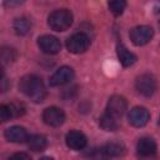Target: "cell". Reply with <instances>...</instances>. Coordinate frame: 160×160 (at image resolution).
I'll return each mask as SVG.
<instances>
[{"label":"cell","instance_id":"cell-16","mask_svg":"<svg viewBox=\"0 0 160 160\" xmlns=\"http://www.w3.org/2000/svg\"><path fill=\"white\" fill-rule=\"evenodd\" d=\"M99 124L106 131H115V130L119 129V119L109 115L108 112H105L104 115H101V118L99 120Z\"/></svg>","mask_w":160,"mask_h":160},{"label":"cell","instance_id":"cell-18","mask_svg":"<svg viewBox=\"0 0 160 160\" xmlns=\"http://www.w3.org/2000/svg\"><path fill=\"white\" fill-rule=\"evenodd\" d=\"M31 22L28 18H18L14 21V30L18 35H26L30 31Z\"/></svg>","mask_w":160,"mask_h":160},{"label":"cell","instance_id":"cell-24","mask_svg":"<svg viewBox=\"0 0 160 160\" xmlns=\"http://www.w3.org/2000/svg\"><path fill=\"white\" fill-rule=\"evenodd\" d=\"M40 160H54V159H51V158H42V159H40Z\"/></svg>","mask_w":160,"mask_h":160},{"label":"cell","instance_id":"cell-8","mask_svg":"<svg viewBox=\"0 0 160 160\" xmlns=\"http://www.w3.org/2000/svg\"><path fill=\"white\" fill-rule=\"evenodd\" d=\"M42 120L50 126H60L65 121V112L56 106L46 108L42 112Z\"/></svg>","mask_w":160,"mask_h":160},{"label":"cell","instance_id":"cell-22","mask_svg":"<svg viewBox=\"0 0 160 160\" xmlns=\"http://www.w3.org/2000/svg\"><path fill=\"white\" fill-rule=\"evenodd\" d=\"M9 160H31V158L25 152H16L10 156Z\"/></svg>","mask_w":160,"mask_h":160},{"label":"cell","instance_id":"cell-14","mask_svg":"<svg viewBox=\"0 0 160 160\" xmlns=\"http://www.w3.org/2000/svg\"><path fill=\"white\" fill-rule=\"evenodd\" d=\"M116 54H118L119 61L125 68L134 65L136 62V60H138V56L134 52H131L124 44H118V46H116Z\"/></svg>","mask_w":160,"mask_h":160},{"label":"cell","instance_id":"cell-17","mask_svg":"<svg viewBox=\"0 0 160 160\" xmlns=\"http://www.w3.org/2000/svg\"><path fill=\"white\" fill-rule=\"evenodd\" d=\"M48 145V140L42 135H32L28 139V146L32 151H42Z\"/></svg>","mask_w":160,"mask_h":160},{"label":"cell","instance_id":"cell-9","mask_svg":"<svg viewBox=\"0 0 160 160\" xmlns=\"http://www.w3.org/2000/svg\"><path fill=\"white\" fill-rule=\"evenodd\" d=\"M128 119L132 126L141 128V126L148 124V121L150 119V114L144 106H135L129 111Z\"/></svg>","mask_w":160,"mask_h":160},{"label":"cell","instance_id":"cell-21","mask_svg":"<svg viewBox=\"0 0 160 160\" xmlns=\"http://www.w3.org/2000/svg\"><path fill=\"white\" fill-rule=\"evenodd\" d=\"M16 56V52L14 49H10V48H4L1 50V59L4 62H10L15 59Z\"/></svg>","mask_w":160,"mask_h":160},{"label":"cell","instance_id":"cell-23","mask_svg":"<svg viewBox=\"0 0 160 160\" xmlns=\"http://www.w3.org/2000/svg\"><path fill=\"white\" fill-rule=\"evenodd\" d=\"M154 10L156 14H160V2H156L155 6H154Z\"/></svg>","mask_w":160,"mask_h":160},{"label":"cell","instance_id":"cell-5","mask_svg":"<svg viewBox=\"0 0 160 160\" xmlns=\"http://www.w3.org/2000/svg\"><path fill=\"white\" fill-rule=\"evenodd\" d=\"M135 88L139 94L149 98L156 90V80L150 74H142V75L138 76L136 81H135Z\"/></svg>","mask_w":160,"mask_h":160},{"label":"cell","instance_id":"cell-2","mask_svg":"<svg viewBox=\"0 0 160 160\" xmlns=\"http://www.w3.org/2000/svg\"><path fill=\"white\" fill-rule=\"evenodd\" d=\"M72 14L68 9H58L48 18L49 26L55 31H65L72 24Z\"/></svg>","mask_w":160,"mask_h":160},{"label":"cell","instance_id":"cell-7","mask_svg":"<svg viewBox=\"0 0 160 160\" xmlns=\"http://www.w3.org/2000/svg\"><path fill=\"white\" fill-rule=\"evenodd\" d=\"M38 45L40 48V50L45 54L49 55H54L58 54L61 50V44L60 40L52 35H42L38 39Z\"/></svg>","mask_w":160,"mask_h":160},{"label":"cell","instance_id":"cell-13","mask_svg":"<svg viewBox=\"0 0 160 160\" xmlns=\"http://www.w3.org/2000/svg\"><path fill=\"white\" fill-rule=\"evenodd\" d=\"M136 150L142 158H150L156 154V142L151 138H141L138 141Z\"/></svg>","mask_w":160,"mask_h":160},{"label":"cell","instance_id":"cell-6","mask_svg":"<svg viewBox=\"0 0 160 160\" xmlns=\"http://www.w3.org/2000/svg\"><path fill=\"white\" fill-rule=\"evenodd\" d=\"M128 109V102L125 100V98L120 96V95H114L109 99L108 105H106V112L116 119L121 118L124 115V112Z\"/></svg>","mask_w":160,"mask_h":160},{"label":"cell","instance_id":"cell-1","mask_svg":"<svg viewBox=\"0 0 160 160\" xmlns=\"http://www.w3.org/2000/svg\"><path fill=\"white\" fill-rule=\"evenodd\" d=\"M19 88L21 92L34 102L44 101L46 96V89H45V85L41 78L34 74L24 76L19 82Z\"/></svg>","mask_w":160,"mask_h":160},{"label":"cell","instance_id":"cell-11","mask_svg":"<svg viewBox=\"0 0 160 160\" xmlns=\"http://www.w3.org/2000/svg\"><path fill=\"white\" fill-rule=\"evenodd\" d=\"M65 141H66V145L72 149V150H81L86 146L88 144V139L86 136L78 131V130H71L66 134V138H65Z\"/></svg>","mask_w":160,"mask_h":160},{"label":"cell","instance_id":"cell-4","mask_svg":"<svg viewBox=\"0 0 160 160\" xmlns=\"http://www.w3.org/2000/svg\"><path fill=\"white\" fill-rule=\"evenodd\" d=\"M89 45H90V39L84 32L72 34L66 40V48L72 54H80V52L86 51L88 48H89Z\"/></svg>","mask_w":160,"mask_h":160},{"label":"cell","instance_id":"cell-10","mask_svg":"<svg viewBox=\"0 0 160 160\" xmlns=\"http://www.w3.org/2000/svg\"><path fill=\"white\" fill-rule=\"evenodd\" d=\"M72 78H74L72 69L69 66H61L50 78V85L51 86H61V85H65L69 81H71Z\"/></svg>","mask_w":160,"mask_h":160},{"label":"cell","instance_id":"cell-12","mask_svg":"<svg viewBox=\"0 0 160 160\" xmlns=\"http://www.w3.org/2000/svg\"><path fill=\"white\" fill-rule=\"evenodd\" d=\"M5 138L11 141V142H16V144H20V142H25L28 141L29 139V134L26 131L25 128L22 126H11V128H8L5 130Z\"/></svg>","mask_w":160,"mask_h":160},{"label":"cell","instance_id":"cell-25","mask_svg":"<svg viewBox=\"0 0 160 160\" xmlns=\"http://www.w3.org/2000/svg\"><path fill=\"white\" fill-rule=\"evenodd\" d=\"M159 125H160V118H159Z\"/></svg>","mask_w":160,"mask_h":160},{"label":"cell","instance_id":"cell-19","mask_svg":"<svg viewBox=\"0 0 160 160\" xmlns=\"http://www.w3.org/2000/svg\"><path fill=\"white\" fill-rule=\"evenodd\" d=\"M125 8H126V2L122 1V0H114V1H110L109 2V9H110V11L115 16L121 15L124 12Z\"/></svg>","mask_w":160,"mask_h":160},{"label":"cell","instance_id":"cell-20","mask_svg":"<svg viewBox=\"0 0 160 160\" xmlns=\"http://www.w3.org/2000/svg\"><path fill=\"white\" fill-rule=\"evenodd\" d=\"M12 116H15L14 114V109H12V105H6V104H2L0 106V119L1 121H8L10 120Z\"/></svg>","mask_w":160,"mask_h":160},{"label":"cell","instance_id":"cell-15","mask_svg":"<svg viewBox=\"0 0 160 160\" xmlns=\"http://www.w3.org/2000/svg\"><path fill=\"white\" fill-rule=\"evenodd\" d=\"M102 154L110 158L122 156L125 154V146L119 142H108L102 148Z\"/></svg>","mask_w":160,"mask_h":160},{"label":"cell","instance_id":"cell-3","mask_svg":"<svg viewBox=\"0 0 160 160\" xmlns=\"http://www.w3.org/2000/svg\"><path fill=\"white\" fill-rule=\"evenodd\" d=\"M154 36V30L148 25H139L130 30V40L136 46H142L148 44Z\"/></svg>","mask_w":160,"mask_h":160}]
</instances>
